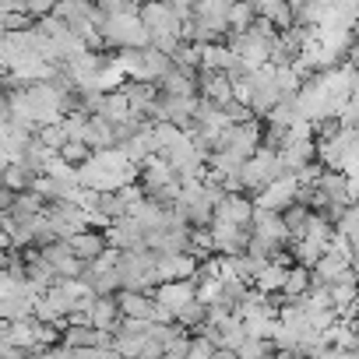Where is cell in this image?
<instances>
[{
	"label": "cell",
	"instance_id": "cell-1",
	"mask_svg": "<svg viewBox=\"0 0 359 359\" xmlns=\"http://www.w3.org/2000/svg\"><path fill=\"white\" fill-rule=\"evenodd\" d=\"M134 180H137V165L127 162V155H123L116 144L92 151V155L78 165V184L88 187V191L109 194V191H120V187L134 184Z\"/></svg>",
	"mask_w": 359,
	"mask_h": 359
},
{
	"label": "cell",
	"instance_id": "cell-2",
	"mask_svg": "<svg viewBox=\"0 0 359 359\" xmlns=\"http://www.w3.org/2000/svg\"><path fill=\"white\" fill-rule=\"evenodd\" d=\"M116 282H120V289L151 292V285H155V250H148V247L120 250V261H116Z\"/></svg>",
	"mask_w": 359,
	"mask_h": 359
},
{
	"label": "cell",
	"instance_id": "cell-3",
	"mask_svg": "<svg viewBox=\"0 0 359 359\" xmlns=\"http://www.w3.org/2000/svg\"><path fill=\"white\" fill-rule=\"evenodd\" d=\"M285 169H282V158H278V151H271V148H257L243 165H240V194H261L275 176H282Z\"/></svg>",
	"mask_w": 359,
	"mask_h": 359
},
{
	"label": "cell",
	"instance_id": "cell-4",
	"mask_svg": "<svg viewBox=\"0 0 359 359\" xmlns=\"http://www.w3.org/2000/svg\"><path fill=\"white\" fill-rule=\"evenodd\" d=\"M99 39H102V46H116V50H144L148 46V32L137 22V15H106Z\"/></svg>",
	"mask_w": 359,
	"mask_h": 359
},
{
	"label": "cell",
	"instance_id": "cell-5",
	"mask_svg": "<svg viewBox=\"0 0 359 359\" xmlns=\"http://www.w3.org/2000/svg\"><path fill=\"white\" fill-rule=\"evenodd\" d=\"M257 148H261V127L254 123V116L243 120V123H229L219 134V144H215V151H226V155H233L240 162H247Z\"/></svg>",
	"mask_w": 359,
	"mask_h": 359
},
{
	"label": "cell",
	"instance_id": "cell-6",
	"mask_svg": "<svg viewBox=\"0 0 359 359\" xmlns=\"http://www.w3.org/2000/svg\"><path fill=\"white\" fill-rule=\"evenodd\" d=\"M313 191H317V198H320V205H324L320 215H327V212H334V208L352 205V198H355V180H348V176H341V172H334V169H320V176L313 180Z\"/></svg>",
	"mask_w": 359,
	"mask_h": 359
},
{
	"label": "cell",
	"instance_id": "cell-7",
	"mask_svg": "<svg viewBox=\"0 0 359 359\" xmlns=\"http://www.w3.org/2000/svg\"><path fill=\"white\" fill-rule=\"evenodd\" d=\"M212 233V254H222V257H236L247 250V240H250V226H229V222H215L208 226Z\"/></svg>",
	"mask_w": 359,
	"mask_h": 359
},
{
	"label": "cell",
	"instance_id": "cell-8",
	"mask_svg": "<svg viewBox=\"0 0 359 359\" xmlns=\"http://www.w3.org/2000/svg\"><path fill=\"white\" fill-rule=\"evenodd\" d=\"M296 187H299L296 180L289 172H282V176H275L271 184L254 198V208H268V212H278L282 215L289 205H296Z\"/></svg>",
	"mask_w": 359,
	"mask_h": 359
},
{
	"label": "cell",
	"instance_id": "cell-9",
	"mask_svg": "<svg viewBox=\"0 0 359 359\" xmlns=\"http://www.w3.org/2000/svg\"><path fill=\"white\" fill-rule=\"evenodd\" d=\"M250 236L271 243L275 250L289 247V233L282 226V215L278 212H268V208H254V215H250Z\"/></svg>",
	"mask_w": 359,
	"mask_h": 359
},
{
	"label": "cell",
	"instance_id": "cell-10",
	"mask_svg": "<svg viewBox=\"0 0 359 359\" xmlns=\"http://www.w3.org/2000/svg\"><path fill=\"white\" fill-rule=\"evenodd\" d=\"M102 240H106V247H113V250H137V247H144V229H141L130 215H120V219H113V222L102 229Z\"/></svg>",
	"mask_w": 359,
	"mask_h": 359
},
{
	"label": "cell",
	"instance_id": "cell-11",
	"mask_svg": "<svg viewBox=\"0 0 359 359\" xmlns=\"http://www.w3.org/2000/svg\"><path fill=\"white\" fill-rule=\"evenodd\" d=\"M198 275V257L191 254H155V285L158 282H184Z\"/></svg>",
	"mask_w": 359,
	"mask_h": 359
},
{
	"label": "cell",
	"instance_id": "cell-12",
	"mask_svg": "<svg viewBox=\"0 0 359 359\" xmlns=\"http://www.w3.org/2000/svg\"><path fill=\"white\" fill-rule=\"evenodd\" d=\"M250 215H254V201L247 194H222L212 212L215 222H229V226H250Z\"/></svg>",
	"mask_w": 359,
	"mask_h": 359
},
{
	"label": "cell",
	"instance_id": "cell-13",
	"mask_svg": "<svg viewBox=\"0 0 359 359\" xmlns=\"http://www.w3.org/2000/svg\"><path fill=\"white\" fill-rule=\"evenodd\" d=\"M352 271V257L348 254H341V250H324L317 261H313V268H310V275L317 278V282H324V285H331V282H338V278H345Z\"/></svg>",
	"mask_w": 359,
	"mask_h": 359
},
{
	"label": "cell",
	"instance_id": "cell-14",
	"mask_svg": "<svg viewBox=\"0 0 359 359\" xmlns=\"http://www.w3.org/2000/svg\"><path fill=\"white\" fill-rule=\"evenodd\" d=\"M155 303H162L165 310H180V306H187L191 299H194V278H184V282H158V285H151V292H148Z\"/></svg>",
	"mask_w": 359,
	"mask_h": 359
},
{
	"label": "cell",
	"instance_id": "cell-15",
	"mask_svg": "<svg viewBox=\"0 0 359 359\" xmlns=\"http://www.w3.org/2000/svg\"><path fill=\"white\" fill-rule=\"evenodd\" d=\"M198 71H212V74H233V71H243V67H240V60L233 57V50H229L226 43H205V46H201Z\"/></svg>",
	"mask_w": 359,
	"mask_h": 359
},
{
	"label": "cell",
	"instance_id": "cell-16",
	"mask_svg": "<svg viewBox=\"0 0 359 359\" xmlns=\"http://www.w3.org/2000/svg\"><path fill=\"white\" fill-rule=\"evenodd\" d=\"M278 158H282V169H285V172L303 169L306 162H313V137L285 134V141H282V148H278Z\"/></svg>",
	"mask_w": 359,
	"mask_h": 359
},
{
	"label": "cell",
	"instance_id": "cell-17",
	"mask_svg": "<svg viewBox=\"0 0 359 359\" xmlns=\"http://www.w3.org/2000/svg\"><path fill=\"white\" fill-rule=\"evenodd\" d=\"M158 95H198V71H184V67H169L158 78Z\"/></svg>",
	"mask_w": 359,
	"mask_h": 359
},
{
	"label": "cell",
	"instance_id": "cell-18",
	"mask_svg": "<svg viewBox=\"0 0 359 359\" xmlns=\"http://www.w3.org/2000/svg\"><path fill=\"white\" fill-rule=\"evenodd\" d=\"M88 324H92L95 331H116V327H120L116 299H113V296H95L92 306H88Z\"/></svg>",
	"mask_w": 359,
	"mask_h": 359
},
{
	"label": "cell",
	"instance_id": "cell-19",
	"mask_svg": "<svg viewBox=\"0 0 359 359\" xmlns=\"http://www.w3.org/2000/svg\"><path fill=\"white\" fill-rule=\"evenodd\" d=\"M81 141L88 144V151H99V148H113L116 144V134H113V123L102 120L99 113L85 120V130H81Z\"/></svg>",
	"mask_w": 359,
	"mask_h": 359
},
{
	"label": "cell",
	"instance_id": "cell-20",
	"mask_svg": "<svg viewBox=\"0 0 359 359\" xmlns=\"http://www.w3.org/2000/svg\"><path fill=\"white\" fill-rule=\"evenodd\" d=\"M67 243V250L78 257V261H95L102 250H106V240H102V233H95V229H81V233H74L71 240H64Z\"/></svg>",
	"mask_w": 359,
	"mask_h": 359
},
{
	"label": "cell",
	"instance_id": "cell-21",
	"mask_svg": "<svg viewBox=\"0 0 359 359\" xmlns=\"http://www.w3.org/2000/svg\"><path fill=\"white\" fill-rule=\"evenodd\" d=\"M116 310H120V317H137V320H148V313H151V296L148 292H134V289H116Z\"/></svg>",
	"mask_w": 359,
	"mask_h": 359
},
{
	"label": "cell",
	"instance_id": "cell-22",
	"mask_svg": "<svg viewBox=\"0 0 359 359\" xmlns=\"http://www.w3.org/2000/svg\"><path fill=\"white\" fill-rule=\"evenodd\" d=\"M32 169L29 165H22V162H11L4 172H0V187H8L11 194H22V191H29L32 187Z\"/></svg>",
	"mask_w": 359,
	"mask_h": 359
},
{
	"label": "cell",
	"instance_id": "cell-23",
	"mask_svg": "<svg viewBox=\"0 0 359 359\" xmlns=\"http://www.w3.org/2000/svg\"><path fill=\"white\" fill-rule=\"evenodd\" d=\"M306 285H310V268H303V264H289V271H285V282H282V299H299L303 292H306Z\"/></svg>",
	"mask_w": 359,
	"mask_h": 359
},
{
	"label": "cell",
	"instance_id": "cell-24",
	"mask_svg": "<svg viewBox=\"0 0 359 359\" xmlns=\"http://www.w3.org/2000/svg\"><path fill=\"white\" fill-rule=\"evenodd\" d=\"M257 18V8L250 4V0H240V4H229V11H226V36H233V32H243V29H250V22Z\"/></svg>",
	"mask_w": 359,
	"mask_h": 359
},
{
	"label": "cell",
	"instance_id": "cell-25",
	"mask_svg": "<svg viewBox=\"0 0 359 359\" xmlns=\"http://www.w3.org/2000/svg\"><path fill=\"white\" fill-rule=\"evenodd\" d=\"M141 67H144V81L158 85V78H162V74L172 67V60H169L165 53H158V50L144 46V50H141Z\"/></svg>",
	"mask_w": 359,
	"mask_h": 359
},
{
	"label": "cell",
	"instance_id": "cell-26",
	"mask_svg": "<svg viewBox=\"0 0 359 359\" xmlns=\"http://www.w3.org/2000/svg\"><path fill=\"white\" fill-rule=\"evenodd\" d=\"M46 208V201L36 194V191H22V194H15V205L8 208L15 219H32V215H39Z\"/></svg>",
	"mask_w": 359,
	"mask_h": 359
},
{
	"label": "cell",
	"instance_id": "cell-27",
	"mask_svg": "<svg viewBox=\"0 0 359 359\" xmlns=\"http://www.w3.org/2000/svg\"><path fill=\"white\" fill-rule=\"evenodd\" d=\"M127 78H123V71H120V64L113 60V57H102V67H99V78H95V88L99 92H113V88H120Z\"/></svg>",
	"mask_w": 359,
	"mask_h": 359
},
{
	"label": "cell",
	"instance_id": "cell-28",
	"mask_svg": "<svg viewBox=\"0 0 359 359\" xmlns=\"http://www.w3.org/2000/svg\"><path fill=\"white\" fill-rule=\"evenodd\" d=\"M205 310H208L205 303L191 299L187 306H180V310L172 313V320H176L180 327H187V331H191V327H201V324H205Z\"/></svg>",
	"mask_w": 359,
	"mask_h": 359
},
{
	"label": "cell",
	"instance_id": "cell-29",
	"mask_svg": "<svg viewBox=\"0 0 359 359\" xmlns=\"http://www.w3.org/2000/svg\"><path fill=\"white\" fill-rule=\"evenodd\" d=\"M32 137H36L39 144H46L50 151H60V144L67 141V137H64V130H60V123H43V127H36V130H32Z\"/></svg>",
	"mask_w": 359,
	"mask_h": 359
},
{
	"label": "cell",
	"instance_id": "cell-30",
	"mask_svg": "<svg viewBox=\"0 0 359 359\" xmlns=\"http://www.w3.org/2000/svg\"><path fill=\"white\" fill-rule=\"evenodd\" d=\"M275 348H271V341H261V338H243L240 341V348H236V359H264V355H271Z\"/></svg>",
	"mask_w": 359,
	"mask_h": 359
},
{
	"label": "cell",
	"instance_id": "cell-31",
	"mask_svg": "<svg viewBox=\"0 0 359 359\" xmlns=\"http://www.w3.org/2000/svg\"><path fill=\"white\" fill-rule=\"evenodd\" d=\"M57 155H60L64 162H71V165H81V162H85L92 151H88V144H85V141H64Z\"/></svg>",
	"mask_w": 359,
	"mask_h": 359
},
{
	"label": "cell",
	"instance_id": "cell-32",
	"mask_svg": "<svg viewBox=\"0 0 359 359\" xmlns=\"http://www.w3.org/2000/svg\"><path fill=\"white\" fill-rule=\"evenodd\" d=\"M165 4H169V11H172V18H176L180 25L194 15V0H165Z\"/></svg>",
	"mask_w": 359,
	"mask_h": 359
},
{
	"label": "cell",
	"instance_id": "cell-33",
	"mask_svg": "<svg viewBox=\"0 0 359 359\" xmlns=\"http://www.w3.org/2000/svg\"><path fill=\"white\" fill-rule=\"evenodd\" d=\"M53 4L57 0H25V11L29 18H43V15H53Z\"/></svg>",
	"mask_w": 359,
	"mask_h": 359
},
{
	"label": "cell",
	"instance_id": "cell-34",
	"mask_svg": "<svg viewBox=\"0 0 359 359\" xmlns=\"http://www.w3.org/2000/svg\"><path fill=\"white\" fill-rule=\"evenodd\" d=\"M106 352H109V348H92V345H85V348H67V359H106Z\"/></svg>",
	"mask_w": 359,
	"mask_h": 359
},
{
	"label": "cell",
	"instance_id": "cell-35",
	"mask_svg": "<svg viewBox=\"0 0 359 359\" xmlns=\"http://www.w3.org/2000/svg\"><path fill=\"white\" fill-rule=\"evenodd\" d=\"M15 261H18V257L11 254V247H8V250H0V271H8V268H11Z\"/></svg>",
	"mask_w": 359,
	"mask_h": 359
},
{
	"label": "cell",
	"instance_id": "cell-36",
	"mask_svg": "<svg viewBox=\"0 0 359 359\" xmlns=\"http://www.w3.org/2000/svg\"><path fill=\"white\" fill-rule=\"evenodd\" d=\"M212 359H236V352H229V348H215Z\"/></svg>",
	"mask_w": 359,
	"mask_h": 359
},
{
	"label": "cell",
	"instance_id": "cell-37",
	"mask_svg": "<svg viewBox=\"0 0 359 359\" xmlns=\"http://www.w3.org/2000/svg\"><path fill=\"white\" fill-rule=\"evenodd\" d=\"M334 359H359V355H355V348H338Z\"/></svg>",
	"mask_w": 359,
	"mask_h": 359
},
{
	"label": "cell",
	"instance_id": "cell-38",
	"mask_svg": "<svg viewBox=\"0 0 359 359\" xmlns=\"http://www.w3.org/2000/svg\"><path fill=\"white\" fill-rule=\"evenodd\" d=\"M250 4L261 11V8H268V4H282V0H250Z\"/></svg>",
	"mask_w": 359,
	"mask_h": 359
},
{
	"label": "cell",
	"instance_id": "cell-39",
	"mask_svg": "<svg viewBox=\"0 0 359 359\" xmlns=\"http://www.w3.org/2000/svg\"><path fill=\"white\" fill-rule=\"evenodd\" d=\"M8 165H11V158H8V151H4V148H0V172H4Z\"/></svg>",
	"mask_w": 359,
	"mask_h": 359
}]
</instances>
